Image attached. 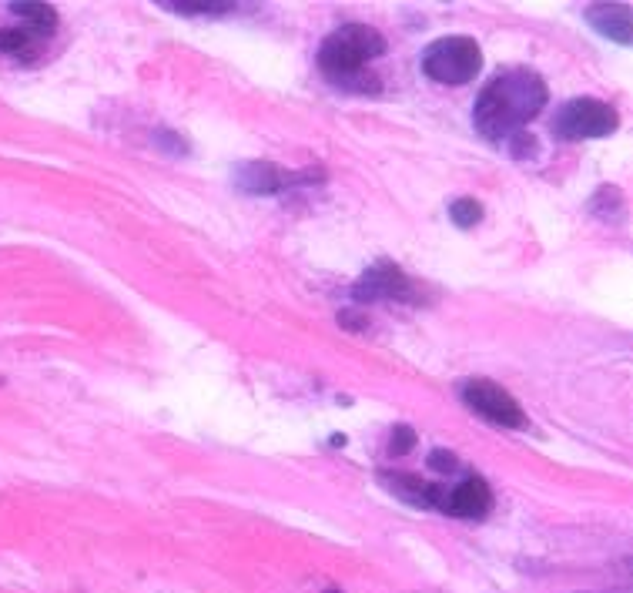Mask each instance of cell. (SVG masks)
Masks as SVG:
<instances>
[{
    "label": "cell",
    "mask_w": 633,
    "mask_h": 593,
    "mask_svg": "<svg viewBox=\"0 0 633 593\" xmlns=\"http://www.w3.org/2000/svg\"><path fill=\"white\" fill-rule=\"evenodd\" d=\"M546 104V84L540 74L533 71H506L500 78L486 84V91L479 94L473 121L479 135L489 141H506L520 135L523 124H530Z\"/></svg>",
    "instance_id": "6da1fadb"
},
{
    "label": "cell",
    "mask_w": 633,
    "mask_h": 593,
    "mask_svg": "<svg viewBox=\"0 0 633 593\" xmlns=\"http://www.w3.org/2000/svg\"><path fill=\"white\" fill-rule=\"evenodd\" d=\"M382 51H386V41H382L379 31H372L366 24H345L335 34L325 37L319 51V68L332 84H342V88H352V91H366L369 84L376 88V81L366 74V64L376 61Z\"/></svg>",
    "instance_id": "7a4b0ae2"
},
{
    "label": "cell",
    "mask_w": 633,
    "mask_h": 593,
    "mask_svg": "<svg viewBox=\"0 0 633 593\" xmlns=\"http://www.w3.org/2000/svg\"><path fill=\"white\" fill-rule=\"evenodd\" d=\"M483 68V51L473 37H443V41L429 44L422 54V71L439 84H466L473 81Z\"/></svg>",
    "instance_id": "3957f363"
},
{
    "label": "cell",
    "mask_w": 633,
    "mask_h": 593,
    "mask_svg": "<svg viewBox=\"0 0 633 593\" xmlns=\"http://www.w3.org/2000/svg\"><path fill=\"white\" fill-rule=\"evenodd\" d=\"M617 124H620V118L610 104H603L597 98H577L560 108V114L553 118V131L563 141H587V138L613 135Z\"/></svg>",
    "instance_id": "277c9868"
},
{
    "label": "cell",
    "mask_w": 633,
    "mask_h": 593,
    "mask_svg": "<svg viewBox=\"0 0 633 593\" xmlns=\"http://www.w3.org/2000/svg\"><path fill=\"white\" fill-rule=\"evenodd\" d=\"M463 403L479 413L483 419L496 426H510V429H520L526 423V413L520 409V403L510 396L506 389H500L496 382L489 379H469L463 382Z\"/></svg>",
    "instance_id": "5b68a950"
},
{
    "label": "cell",
    "mask_w": 633,
    "mask_h": 593,
    "mask_svg": "<svg viewBox=\"0 0 633 593\" xmlns=\"http://www.w3.org/2000/svg\"><path fill=\"white\" fill-rule=\"evenodd\" d=\"M429 506H439V510L463 516V520H479V516L489 513L493 506V493H489L486 480L479 476H469L453 490H443V486H429Z\"/></svg>",
    "instance_id": "8992f818"
},
{
    "label": "cell",
    "mask_w": 633,
    "mask_h": 593,
    "mask_svg": "<svg viewBox=\"0 0 633 593\" xmlns=\"http://www.w3.org/2000/svg\"><path fill=\"white\" fill-rule=\"evenodd\" d=\"M409 279L402 275V269L389 262H379L376 269H369L362 275V282L352 289V299L356 302H376V299H409Z\"/></svg>",
    "instance_id": "52a82bcc"
},
{
    "label": "cell",
    "mask_w": 633,
    "mask_h": 593,
    "mask_svg": "<svg viewBox=\"0 0 633 593\" xmlns=\"http://www.w3.org/2000/svg\"><path fill=\"white\" fill-rule=\"evenodd\" d=\"M587 21L600 34L613 37L620 44H630V7L627 4H593L587 7Z\"/></svg>",
    "instance_id": "ba28073f"
},
{
    "label": "cell",
    "mask_w": 633,
    "mask_h": 593,
    "mask_svg": "<svg viewBox=\"0 0 633 593\" xmlns=\"http://www.w3.org/2000/svg\"><path fill=\"white\" fill-rule=\"evenodd\" d=\"M285 181L289 178H285L275 165H242L238 168V185H242L245 191H258V195H265V191H278Z\"/></svg>",
    "instance_id": "9c48e42d"
},
{
    "label": "cell",
    "mask_w": 633,
    "mask_h": 593,
    "mask_svg": "<svg viewBox=\"0 0 633 593\" xmlns=\"http://www.w3.org/2000/svg\"><path fill=\"white\" fill-rule=\"evenodd\" d=\"M41 41L44 37L27 31V27H7V31H0V51L21 57V61H34L37 51H41Z\"/></svg>",
    "instance_id": "30bf717a"
},
{
    "label": "cell",
    "mask_w": 633,
    "mask_h": 593,
    "mask_svg": "<svg viewBox=\"0 0 633 593\" xmlns=\"http://www.w3.org/2000/svg\"><path fill=\"white\" fill-rule=\"evenodd\" d=\"M11 11L27 21V31L47 37L57 27V14L51 4H11Z\"/></svg>",
    "instance_id": "8fae6325"
},
{
    "label": "cell",
    "mask_w": 633,
    "mask_h": 593,
    "mask_svg": "<svg viewBox=\"0 0 633 593\" xmlns=\"http://www.w3.org/2000/svg\"><path fill=\"white\" fill-rule=\"evenodd\" d=\"M382 483L392 486V493H399L402 500L416 503V506H429V486L416 480V476H402V473H382Z\"/></svg>",
    "instance_id": "7c38bea8"
},
{
    "label": "cell",
    "mask_w": 633,
    "mask_h": 593,
    "mask_svg": "<svg viewBox=\"0 0 633 593\" xmlns=\"http://www.w3.org/2000/svg\"><path fill=\"white\" fill-rule=\"evenodd\" d=\"M449 215H453V222L459 228H473L479 218H483V205L473 202V198H456V202L449 205Z\"/></svg>",
    "instance_id": "4fadbf2b"
},
{
    "label": "cell",
    "mask_w": 633,
    "mask_h": 593,
    "mask_svg": "<svg viewBox=\"0 0 633 593\" xmlns=\"http://www.w3.org/2000/svg\"><path fill=\"white\" fill-rule=\"evenodd\" d=\"M171 7V11H178V14H225V11H232V4H225V0H178V4H165Z\"/></svg>",
    "instance_id": "5bb4252c"
},
{
    "label": "cell",
    "mask_w": 633,
    "mask_h": 593,
    "mask_svg": "<svg viewBox=\"0 0 633 593\" xmlns=\"http://www.w3.org/2000/svg\"><path fill=\"white\" fill-rule=\"evenodd\" d=\"M416 446V433H412L409 426H396L392 429V439H389V449L396 456H402V453H409V449Z\"/></svg>",
    "instance_id": "9a60e30c"
},
{
    "label": "cell",
    "mask_w": 633,
    "mask_h": 593,
    "mask_svg": "<svg viewBox=\"0 0 633 593\" xmlns=\"http://www.w3.org/2000/svg\"><path fill=\"white\" fill-rule=\"evenodd\" d=\"M429 466H433V470H443V473H453V470H459V459H456V453H446V449H433V453H429Z\"/></svg>",
    "instance_id": "2e32d148"
},
{
    "label": "cell",
    "mask_w": 633,
    "mask_h": 593,
    "mask_svg": "<svg viewBox=\"0 0 633 593\" xmlns=\"http://www.w3.org/2000/svg\"><path fill=\"white\" fill-rule=\"evenodd\" d=\"M329 593H339V590H329Z\"/></svg>",
    "instance_id": "e0dca14e"
}]
</instances>
